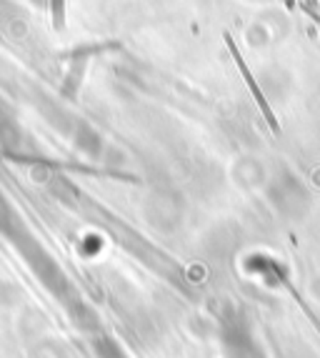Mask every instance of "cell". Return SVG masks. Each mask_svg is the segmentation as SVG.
I'll return each mask as SVG.
<instances>
[{
  "mask_svg": "<svg viewBox=\"0 0 320 358\" xmlns=\"http://www.w3.org/2000/svg\"><path fill=\"white\" fill-rule=\"evenodd\" d=\"M226 43H228V50H231L233 60H235L238 71H240V76H243V78H245V83H248V90H250V93H253L255 103H258V108H261V113L266 115L268 126H270L275 133H278V131H280V126H278V118H275L273 108L268 106V101H266V93H263V90H261V85L255 83V78H253V73H250L248 63H245V60H243V55H240V50H238V45H235V43H233V38H231V36H226Z\"/></svg>",
  "mask_w": 320,
  "mask_h": 358,
  "instance_id": "6da1fadb",
  "label": "cell"
}]
</instances>
